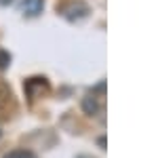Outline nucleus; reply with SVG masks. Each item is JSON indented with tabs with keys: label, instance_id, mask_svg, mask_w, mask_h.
<instances>
[{
	"label": "nucleus",
	"instance_id": "f257e3e1",
	"mask_svg": "<svg viewBox=\"0 0 158 158\" xmlns=\"http://www.w3.org/2000/svg\"><path fill=\"white\" fill-rule=\"evenodd\" d=\"M61 13H63V17H65V19L76 21V19H82V17H86L89 6H86L85 2H72V4L63 6V9H61Z\"/></svg>",
	"mask_w": 158,
	"mask_h": 158
},
{
	"label": "nucleus",
	"instance_id": "f03ea898",
	"mask_svg": "<svg viewBox=\"0 0 158 158\" xmlns=\"http://www.w3.org/2000/svg\"><path fill=\"white\" fill-rule=\"evenodd\" d=\"M47 91H49V85H47V80H44V78H32V80H27V82H25V93H27L32 99L42 97Z\"/></svg>",
	"mask_w": 158,
	"mask_h": 158
},
{
	"label": "nucleus",
	"instance_id": "7ed1b4c3",
	"mask_svg": "<svg viewBox=\"0 0 158 158\" xmlns=\"http://www.w3.org/2000/svg\"><path fill=\"white\" fill-rule=\"evenodd\" d=\"M42 6H44V0H23L21 2V11H23L25 17H36L42 13Z\"/></svg>",
	"mask_w": 158,
	"mask_h": 158
},
{
	"label": "nucleus",
	"instance_id": "20e7f679",
	"mask_svg": "<svg viewBox=\"0 0 158 158\" xmlns=\"http://www.w3.org/2000/svg\"><path fill=\"white\" fill-rule=\"evenodd\" d=\"M82 110H85L86 114H97L99 106H97V101H95V97H85V101H82Z\"/></svg>",
	"mask_w": 158,
	"mask_h": 158
},
{
	"label": "nucleus",
	"instance_id": "39448f33",
	"mask_svg": "<svg viewBox=\"0 0 158 158\" xmlns=\"http://www.w3.org/2000/svg\"><path fill=\"white\" fill-rule=\"evenodd\" d=\"M4 158H36L32 152H25V150H15V152H11V154H6Z\"/></svg>",
	"mask_w": 158,
	"mask_h": 158
},
{
	"label": "nucleus",
	"instance_id": "423d86ee",
	"mask_svg": "<svg viewBox=\"0 0 158 158\" xmlns=\"http://www.w3.org/2000/svg\"><path fill=\"white\" fill-rule=\"evenodd\" d=\"M11 65V55L6 51H0V70H6Z\"/></svg>",
	"mask_w": 158,
	"mask_h": 158
},
{
	"label": "nucleus",
	"instance_id": "0eeeda50",
	"mask_svg": "<svg viewBox=\"0 0 158 158\" xmlns=\"http://www.w3.org/2000/svg\"><path fill=\"white\" fill-rule=\"evenodd\" d=\"M13 0H0V4H11Z\"/></svg>",
	"mask_w": 158,
	"mask_h": 158
}]
</instances>
